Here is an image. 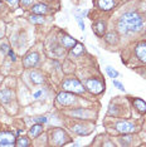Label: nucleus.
<instances>
[{
	"mask_svg": "<svg viewBox=\"0 0 146 147\" xmlns=\"http://www.w3.org/2000/svg\"><path fill=\"white\" fill-rule=\"evenodd\" d=\"M59 42H61V44H62L63 48H66V49H72L73 47L77 44V40H76L74 38H72V36L67 35V34L61 35V38H59Z\"/></svg>",
	"mask_w": 146,
	"mask_h": 147,
	"instance_id": "1a4fd4ad",
	"label": "nucleus"
},
{
	"mask_svg": "<svg viewBox=\"0 0 146 147\" xmlns=\"http://www.w3.org/2000/svg\"><path fill=\"white\" fill-rule=\"evenodd\" d=\"M8 54L10 55V59H11V61H15V59H16V57H15V54H14V52H13V51H10V49H9Z\"/></svg>",
	"mask_w": 146,
	"mask_h": 147,
	"instance_id": "c85d7f7f",
	"label": "nucleus"
},
{
	"mask_svg": "<svg viewBox=\"0 0 146 147\" xmlns=\"http://www.w3.org/2000/svg\"><path fill=\"white\" fill-rule=\"evenodd\" d=\"M92 30H93L98 36H103L106 30V23L105 22H97L92 24Z\"/></svg>",
	"mask_w": 146,
	"mask_h": 147,
	"instance_id": "f8f14e48",
	"label": "nucleus"
},
{
	"mask_svg": "<svg viewBox=\"0 0 146 147\" xmlns=\"http://www.w3.org/2000/svg\"><path fill=\"white\" fill-rule=\"evenodd\" d=\"M76 19H77V22H78L79 26H81V29H82V30H84V23L82 22V16L81 15H77V16H76Z\"/></svg>",
	"mask_w": 146,
	"mask_h": 147,
	"instance_id": "bb28decb",
	"label": "nucleus"
},
{
	"mask_svg": "<svg viewBox=\"0 0 146 147\" xmlns=\"http://www.w3.org/2000/svg\"><path fill=\"white\" fill-rule=\"evenodd\" d=\"M42 93H43V91H38V92H35V93H34V98H39V97L42 96Z\"/></svg>",
	"mask_w": 146,
	"mask_h": 147,
	"instance_id": "2f4dec72",
	"label": "nucleus"
},
{
	"mask_svg": "<svg viewBox=\"0 0 146 147\" xmlns=\"http://www.w3.org/2000/svg\"><path fill=\"white\" fill-rule=\"evenodd\" d=\"M69 115L73 117H77V118H81V119H83V118L87 119V118H89L91 112L87 111V109H83V108H78V109H76V111H72Z\"/></svg>",
	"mask_w": 146,
	"mask_h": 147,
	"instance_id": "ddd939ff",
	"label": "nucleus"
},
{
	"mask_svg": "<svg viewBox=\"0 0 146 147\" xmlns=\"http://www.w3.org/2000/svg\"><path fill=\"white\" fill-rule=\"evenodd\" d=\"M48 11V6L45 4H35L32 6V13L33 14H39V15H43Z\"/></svg>",
	"mask_w": 146,
	"mask_h": 147,
	"instance_id": "4468645a",
	"label": "nucleus"
},
{
	"mask_svg": "<svg viewBox=\"0 0 146 147\" xmlns=\"http://www.w3.org/2000/svg\"><path fill=\"white\" fill-rule=\"evenodd\" d=\"M106 42L110 43V44H114V43L117 42V39H116V34H115V33H108V34L106 35Z\"/></svg>",
	"mask_w": 146,
	"mask_h": 147,
	"instance_id": "b1692460",
	"label": "nucleus"
},
{
	"mask_svg": "<svg viewBox=\"0 0 146 147\" xmlns=\"http://www.w3.org/2000/svg\"><path fill=\"white\" fill-rule=\"evenodd\" d=\"M134 106H135V108L137 109L139 112L146 113V103L142 101V99H140V98H135V99H134Z\"/></svg>",
	"mask_w": 146,
	"mask_h": 147,
	"instance_id": "a211bd4d",
	"label": "nucleus"
},
{
	"mask_svg": "<svg viewBox=\"0 0 146 147\" xmlns=\"http://www.w3.org/2000/svg\"><path fill=\"white\" fill-rule=\"evenodd\" d=\"M136 55L141 62L146 63V42H141L136 45Z\"/></svg>",
	"mask_w": 146,
	"mask_h": 147,
	"instance_id": "9b49d317",
	"label": "nucleus"
},
{
	"mask_svg": "<svg viewBox=\"0 0 146 147\" xmlns=\"http://www.w3.org/2000/svg\"><path fill=\"white\" fill-rule=\"evenodd\" d=\"M42 131H43V126L41 125V123H36V125H33L30 127V129H29V135H30V137H33V138H35V137H38L39 135H41Z\"/></svg>",
	"mask_w": 146,
	"mask_h": 147,
	"instance_id": "dca6fc26",
	"label": "nucleus"
},
{
	"mask_svg": "<svg viewBox=\"0 0 146 147\" xmlns=\"http://www.w3.org/2000/svg\"><path fill=\"white\" fill-rule=\"evenodd\" d=\"M9 47H8V44H4V45H1V51L4 52V53H8L9 52Z\"/></svg>",
	"mask_w": 146,
	"mask_h": 147,
	"instance_id": "7c9ffc66",
	"label": "nucleus"
},
{
	"mask_svg": "<svg viewBox=\"0 0 146 147\" xmlns=\"http://www.w3.org/2000/svg\"><path fill=\"white\" fill-rule=\"evenodd\" d=\"M117 26H118V30L122 34L136 33L142 28V18L137 13H134V11L125 13L120 18V20H118Z\"/></svg>",
	"mask_w": 146,
	"mask_h": 147,
	"instance_id": "f257e3e1",
	"label": "nucleus"
},
{
	"mask_svg": "<svg viewBox=\"0 0 146 147\" xmlns=\"http://www.w3.org/2000/svg\"><path fill=\"white\" fill-rule=\"evenodd\" d=\"M3 35H4V32H3V29L0 28V38H3Z\"/></svg>",
	"mask_w": 146,
	"mask_h": 147,
	"instance_id": "473e14b6",
	"label": "nucleus"
},
{
	"mask_svg": "<svg viewBox=\"0 0 146 147\" xmlns=\"http://www.w3.org/2000/svg\"><path fill=\"white\" fill-rule=\"evenodd\" d=\"M51 136H52L53 143L57 145V146L66 145V143L68 142V138H69V137L67 136V133L63 131V129H61V128H57V129H54V131H52Z\"/></svg>",
	"mask_w": 146,
	"mask_h": 147,
	"instance_id": "20e7f679",
	"label": "nucleus"
},
{
	"mask_svg": "<svg viewBox=\"0 0 146 147\" xmlns=\"http://www.w3.org/2000/svg\"><path fill=\"white\" fill-rule=\"evenodd\" d=\"M131 137L130 136H127V137H122L121 138V145H124V146H127V145H130V141H131Z\"/></svg>",
	"mask_w": 146,
	"mask_h": 147,
	"instance_id": "393cba45",
	"label": "nucleus"
},
{
	"mask_svg": "<svg viewBox=\"0 0 146 147\" xmlns=\"http://www.w3.org/2000/svg\"><path fill=\"white\" fill-rule=\"evenodd\" d=\"M38 62H39V55L36 53H29L24 58V61H23V64H24L25 68H34Z\"/></svg>",
	"mask_w": 146,
	"mask_h": 147,
	"instance_id": "6e6552de",
	"label": "nucleus"
},
{
	"mask_svg": "<svg viewBox=\"0 0 146 147\" xmlns=\"http://www.w3.org/2000/svg\"><path fill=\"white\" fill-rule=\"evenodd\" d=\"M29 145H30V143H29L26 137H20V138H18V141L15 142V146H18V147H26Z\"/></svg>",
	"mask_w": 146,
	"mask_h": 147,
	"instance_id": "4be33fe9",
	"label": "nucleus"
},
{
	"mask_svg": "<svg viewBox=\"0 0 146 147\" xmlns=\"http://www.w3.org/2000/svg\"><path fill=\"white\" fill-rule=\"evenodd\" d=\"M114 86H115V87H117V88L120 89V91H124V92H125V87H124V84H121V83L118 82V81H114Z\"/></svg>",
	"mask_w": 146,
	"mask_h": 147,
	"instance_id": "cd10ccee",
	"label": "nucleus"
},
{
	"mask_svg": "<svg viewBox=\"0 0 146 147\" xmlns=\"http://www.w3.org/2000/svg\"><path fill=\"white\" fill-rule=\"evenodd\" d=\"M82 53H83V45L82 44H76L74 47L72 48V51H71V57H78V55H81Z\"/></svg>",
	"mask_w": 146,
	"mask_h": 147,
	"instance_id": "6ab92c4d",
	"label": "nucleus"
},
{
	"mask_svg": "<svg viewBox=\"0 0 146 147\" xmlns=\"http://www.w3.org/2000/svg\"><path fill=\"white\" fill-rule=\"evenodd\" d=\"M0 146H15L14 133L9 131H0Z\"/></svg>",
	"mask_w": 146,
	"mask_h": 147,
	"instance_id": "423d86ee",
	"label": "nucleus"
},
{
	"mask_svg": "<svg viewBox=\"0 0 146 147\" xmlns=\"http://www.w3.org/2000/svg\"><path fill=\"white\" fill-rule=\"evenodd\" d=\"M84 128H86V127L82 126V125H76V126L72 127L73 131H74L76 133H78V135H88L89 131H88V129H84Z\"/></svg>",
	"mask_w": 146,
	"mask_h": 147,
	"instance_id": "aec40b11",
	"label": "nucleus"
},
{
	"mask_svg": "<svg viewBox=\"0 0 146 147\" xmlns=\"http://www.w3.org/2000/svg\"><path fill=\"white\" fill-rule=\"evenodd\" d=\"M13 97H14V93L11 89H0V103L1 105H8L13 99Z\"/></svg>",
	"mask_w": 146,
	"mask_h": 147,
	"instance_id": "9d476101",
	"label": "nucleus"
},
{
	"mask_svg": "<svg viewBox=\"0 0 146 147\" xmlns=\"http://www.w3.org/2000/svg\"><path fill=\"white\" fill-rule=\"evenodd\" d=\"M34 121L36 123H45L48 122V118L47 117H36V118H34Z\"/></svg>",
	"mask_w": 146,
	"mask_h": 147,
	"instance_id": "a878e982",
	"label": "nucleus"
},
{
	"mask_svg": "<svg viewBox=\"0 0 146 147\" xmlns=\"http://www.w3.org/2000/svg\"><path fill=\"white\" fill-rule=\"evenodd\" d=\"M115 6V0H98V8L102 10H111Z\"/></svg>",
	"mask_w": 146,
	"mask_h": 147,
	"instance_id": "2eb2a0df",
	"label": "nucleus"
},
{
	"mask_svg": "<svg viewBox=\"0 0 146 147\" xmlns=\"http://www.w3.org/2000/svg\"><path fill=\"white\" fill-rule=\"evenodd\" d=\"M57 102L62 106H72L76 102V97L72 92H62L57 96Z\"/></svg>",
	"mask_w": 146,
	"mask_h": 147,
	"instance_id": "39448f33",
	"label": "nucleus"
},
{
	"mask_svg": "<svg viewBox=\"0 0 146 147\" xmlns=\"http://www.w3.org/2000/svg\"><path fill=\"white\" fill-rule=\"evenodd\" d=\"M86 88L93 94H99L105 91V84L96 78H91L86 82Z\"/></svg>",
	"mask_w": 146,
	"mask_h": 147,
	"instance_id": "7ed1b4c3",
	"label": "nucleus"
},
{
	"mask_svg": "<svg viewBox=\"0 0 146 147\" xmlns=\"http://www.w3.org/2000/svg\"><path fill=\"white\" fill-rule=\"evenodd\" d=\"M8 3H10V4H14V3H16V0H6Z\"/></svg>",
	"mask_w": 146,
	"mask_h": 147,
	"instance_id": "72a5a7b5",
	"label": "nucleus"
},
{
	"mask_svg": "<svg viewBox=\"0 0 146 147\" xmlns=\"http://www.w3.org/2000/svg\"><path fill=\"white\" fill-rule=\"evenodd\" d=\"M62 88L64 89V91H68V92H72V93H79V94L84 93L83 86H82L81 83H79V81H77L76 78L66 79L62 84Z\"/></svg>",
	"mask_w": 146,
	"mask_h": 147,
	"instance_id": "f03ea898",
	"label": "nucleus"
},
{
	"mask_svg": "<svg viewBox=\"0 0 146 147\" xmlns=\"http://www.w3.org/2000/svg\"><path fill=\"white\" fill-rule=\"evenodd\" d=\"M116 129L121 133H131L135 131V125L128 121H120L116 123Z\"/></svg>",
	"mask_w": 146,
	"mask_h": 147,
	"instance_id": "0eeeda50",
	"label": "nucleus"
},
{
	"mask_svg": "<svg viewBox=\"0 0 146 147\" xmlns=\"http://www.w3.org/2000/svg\"><path fill=\"white\" fill-rule=\"evenodd\" d=\"M106 72H107L110 78H112V79L116 78V77H118V72L112 68V67H106Z\"/></svg>",
	"mask_w": 146,
	"mask_h": 147,
	"instance_id": "5701e85b",
	"label": "nucleus"
},
{
	"mask_svg": "<svg viewBox=\"0 0 146 147\" xmlns=\"http://www.w3.org/2000/svg\"><path fill=\"white\" fill-rule=\"evenodd\" d=\"M30 22L34 23V24H43L44 23V18L39 14H33L30 15Z\"/></svg>",
	"mask_w": 146,
	"mask_h": 147,
	"instance_id": "412c9836",
	"label": "nucleus"
},
{
	"mask_svg": "<svg viewBox=\"0 0 146 147\" xmlns=\"http://www.w3.org/2000/svg\"><path fill=\"white\" fill-rule=\"evenodd\" d=\"M30 79L34 84H42V83H44V77H43V74H41L39 72H35V71H33L30 73Z\"/></svg>",
	"mask_w": 146,
	"mask_h": 147,
	"instance_id": "f3484780",
	"label": "nucleus"
},
{
	"mask_svg": "<svg viewBox=\"0 0 146 147\" xmlns=\"http://www.w3.org/2000/svg\"><path fill=\"white\" fill-rule=\"evenodd\" d=\"M20 3H22V5H23V6H26V5L30 4L32 0H20Z\"/></svg>",
	"mask_w": 146,
	"mask_h": 147,
	"instance_id": "c756f323",
	"label": "nucleus"
}]
</instances>
